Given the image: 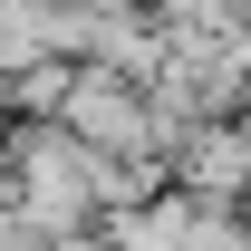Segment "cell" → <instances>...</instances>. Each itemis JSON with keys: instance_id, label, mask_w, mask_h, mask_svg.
<instances>
[{"instance_id": "cell-1", "label": "cell", "mask_w": 251, "mask_h": 251, "mask_svg": "<svg viewBox=\"0 0 251 251\" xmlns=\"http://www.w3.org/2000/svg\"><path fill=\"white\" fill-rule=\"evenodd\" d=\"M58 126L87 145V155H106V164H155L164 174V135H155V116H145V87H126L106 68H77V77H68Z\"/></svg>"}, {"instance_id": "cell-2", "label": "cell", "mask_w": 251, "mask_h": 251, "mask_svg": "<svg viewBox=\"0 0 251 251\" xmlns=\"http://www.w3.org/2000/svg\"><path fill=\"white\" fill-rule=\"evenodd\" d=\"M164 184L193 193V203H213V213H242L251 203V135L232 116L222 126H184V135L164 145Z\"/></svg>"}, {"instance_id": "cell-3", "label": "cell", "mask_w": 251, "mask_h": 251, "mask_svg": "<svg viewBox=\"0 0 251 251\" xmlns=\"http://www.w3.org/2000/svg\"><path fill=\"white\" fill-rule=\"evenodd\" d=\"M242 251H251V242H242Z\"/></svg>"}]
</instances>
